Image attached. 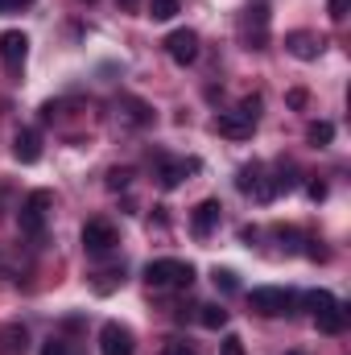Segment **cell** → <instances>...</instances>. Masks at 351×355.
I'll return each mask as SVG.
<instances>
[{
    "label": "cell",
    "mask_w": 351,
    "mask_h": 355,
    "mask_svg": "<svg viewBox=\"0 0 351 355\" xmlns=\"http://www.w3.org/2000/svg\"><path fill=\"white\" fill-rule=\"evenodd\" d=\"M50 190H33L25 202H21V215H17V223H21V236H29V240H42V232H46V215H50Z\"/></svg>",
    "instance_id": "cell-1"
},
{
    "label": "cell",
    "mask_w": 351,
    "mask_h": 355,
    "mask_svg": "<svg viewBox=\"0 0 351 355\" xmlns=\"http://www.w3.org/2000/svg\"><path fill=\"white\" fill-rule=\"evenodd\" d=\"M145 281H149V289H170V285L186 289L194 281V268L186 261H149L145 265Z\"/></svg>",
    "instance_id": "cell-2"
},
{
    "label": "cell",
    "mask_w": 351,
    "mask_h": 355,
    "mask_svg": "<svg viewBox=\"0 0 351 355\" xmlns=\"http://www.w3.org/2000/svg\"><path fill=\"white\" fill-rule=\"evenodd\" d=\"M248 306L264 314V318H281V314H289V306H293V293L289 289H273V285H261V289H252L248 293Z\"/></svg>",
    "instance_id": "cell-3"
},
{
    "label": "cell",
    "mask_w": 351,
    "mask_h": 355,
    "mask_svg": "<svg viewBox=\"0 0 351 355\" xmlns=\"http://www.w3.org/2000/svg\"><path fill=\"white\" fill-rule=\"evenodd\" d=\"M25 58H29V37H25L21 29L0 33V62H4V71H8V75H21Z\"/></svg>",
    "instance_id": "cell-4"
},
{
    "label": "cell",
    "mask_w": 351,
    "mask_h": 355,
    "mask_svg": "<svg viewBox=\"0 0 351 355\" xmlns=\"http://www.w3.org/2000/svg\"><path fill=\"white\" fill-rule=\"evenodd\" d=\"M120 244V236H116V227L108 223V219H87L83 223V248H87L91 257H103V252H112Z\"/></svg>",
    "instance_id": "cell-5"
},
{
    "label": "cell",
    "mask_w": 351,
    "mask_h": 355,
    "mask_svg": "<svg viewBox=\"0 0 351 355\" xmlns=\"http://www.w3.org/2000/svg\"><path fill=\"white\" fill-rule=\"evenodd\" d=\"M166 54L174 58L178 67H190V62L198 58V33H194V29H174V33L166 37Z\"/></svg>",
    "instance_id": "cell-6"
},
{
    "label": "cell",
    "mask_w": 351,
    "mask_h": 355,
    "mask_svg": "<svg viewBox=\"0 0 351 355\" xmlns=\"http://www.w3.org/2000/svg\"><path fill=\"white\" fill-rule=\"evenodd\" d=\"M252 128H257V120H248L240 107H236V112H219V116H215V132H219V137H228V141H244V137H252Z\"/></svg>",
    "instance_id": "cell-7"
},
{
    "label": "cell",
    "mask_w": 351,
    "mask_h": 355,
    "mask_svg": "<svg viewBox=\"0 0 351 355\" xmlns=\"http://www.w3.org/2000/svg\"><path fill=\"white\" fill-rule=\"evenodd\" d=\"M219 215H223L219 198H203V202L194 207V215H190V232H194L198 240H207V236L219 227Z\"/></svg>",
    "instance_id": "cell-8"
},
{
    "label": "cell",
    "mask_w": 351,
    "mask_h": 355,
    "mask_svg": "<svg viewBox=\"0 0 351 355\" xmlns=\"http://www.w3.org/2000/svg\"><path fill=\"white\" fill-rule=\"evenodd\" d=\"M99 352L103 355H132V335H128V327L108 322V327L99 331Z\"/></svg>",
    "instance_id": "cell-9"
},
{
    "label": "cell",
    "mask_w": 351,
    "mask_h": 355,
    "mask_svg": "<svg viewBox=\"0 0 351 355\" xmlns=\"http://www.w3.org/2000/svg\"><path fill=\"white\" fill-rule=\"evenodd\" d=\"M285 50H289L293 58H302V62H314V58L323 54V42H318L314 33H306V29H293V33H285Z\"/></svg>",
    "instance_id": "cell-10"
},
{
    "label": "cell",
    "mask_w": 351,
    "mask_h": 355,
    "mask_svg": "<svg viewBox=\"0 0 351 355\" xmlns=\"http://www.w3.org/2000/svg\"><path fill=\"white\" fill-rule=\"evenodd\" d=\"M12 157H17L21 166H33V162L42 157V137H37V128H21V132L12 137Z\"/></svg>",
    "instance_id": "cell-11"
},
{
    "label": "cell",
    "mask_w": 351,
    "mask_h": 355,
    "mask_svg": "<svg viewBox=\"0 0 351 355\" xmlns=\"http://www.w3.org/2000/svg\"><path fill=\"white\" fill-rule=\"evenodd\" d=\"M244 29H248V46H252V50H264V42H268V8H264V4H252V8H248Z\"/></svg>",
    "instance_id": "cell-12"
},
{
    "label": "cell",
    "mask_w": 351,
    "mask_h": 355,
    "mask_svg": "<svg viewBox=\"0 0 351 355\" xmlns=\"http://www.w3.org/2000/svg\"><path fill=\"white\" fill-rule=\"evenodd\" d=\"M314 327H318L323 335H343V327H348V310H343L339 302H331L327 310L314 314Z\"/></svg>",
    "instance_id": "cell-13"
},
{
    "label": "cell",
    "mask_w": 351,
    "mask_h": 355,
    "mask_svg": "<svg viewBox=\"0 0 351 355\" xmlns=\"http://www.w3.org/2000/svg\"><path fill=\"white\" fill-rule=\"evenodd\" d=\"M190 170H198V162H162V174H157V178H162V186H166V190H174Z\"/></svg>",
    "instance_id": "cell-14"
},
{
    "label": "cell",
    "mask_w": 351,
    "mask_h": 355,
    "mask_svg": "<svg viewBox=\"0 0 351 355\" xmlns=\"http://www.w3.org/2000/svg\"><path fill=\"white\" fill-rule=\"evenodd\" d=\"M0 339H4V355H25L29 352V335H25V327H8Z\"/></svg>",
    "instance_id": "cell-15"
},
{
    "label": "cell",
    "mask_w": 351,
    "mask_h": 355,
    "mask_svg": "<svg viewBox=\"0 0 351 355\" xmlns=\"http://www.w3.org/2000/svg\"><path fill=\"white\" fill-rule=\"evenodd\" d=\"M306 137H310L314 149H327V145L335 141V124H331V120H314V124L306 128Z\"/></svg>",
    "instance_id": "cell-16"
},
{
    "label": "cell",
    "mask_w": 351,
    "mask_h": 355,
    "mask_svg": "<svg viewBox=\"0 0 351 355\" xmlns=\"http://www.w3.org/2000/svg\"><path fill=\"white\" fill-rule=\"evenodd\" d=\"M198 322H203L207 331H219V327H228V310H223V306H203Z\"/></svg>",
    "instance_id": "cell-17"
},
{
    "label": "cell",
    "mask_w": 351,
    "mask_h": 355,
    "mask_svg": "<svg viewBox=\"0 0 351 355\" xmlns=\"http://www.w3.org/2000/svg\"><path fill=\"white\" fill-rule=\"evenodd\" d=\"M178 8H182V0H149V17L153 21H170Z\"/></svg>",
    "instance_id": "cell-18"
},
{
    "label": "cell",
    "mask_w": 351,
    "mask_h": 355,
    "mask_svg": "<svg viewBox=\"0 0 351 355\" xmlns=\"http://www.w3.org/2000/svg\"><path fill=\"white\" fill-rule=\"evenodd\" d=\"M211 277H215V289H223V293H236V289H240V281H236L232 268H215Z\"/></svg>",
    "instance_id": "cell-19"
},
{
    "label": "cell",
    "mask_w": 351,
    "mask_h": 355,
    "mask_svg": "<svg viewBox=\"0 0 351 355\" xmlns=\"http://www.w3.org/2000/svg\"><path fill=\"white\" fill-rule=\"evenodd\" d=\"M128 120H132V124H149V120H153V112H149L145 103H137V99H128Z\"/></svg>",
    "instance_id": "cell-20"
},
{
    "label": "cell",
    "mask_w": 351,
    "mask_h": 355,
    "mask_svg": "<svg viewBox=\"0 0 351 355\" xmlns=\"http://www.w3.org/2000/svg\"><path fill=\"white\" fill-rule=\"evenodd\" d=\"M331 302H335V297H331V293H327V289H314V293H306V306H310V310H314V314H318V310H327V306H331Z\"/></svg>",
    "instance_id": "cell-21"
},
{
    "label": "cell",
    "mask_w": 351,
    "mask_h": 355,
    "mask_svg": "<svg viewBox=\"0 0 351 355\" xmlns=\"http://www.w3.org/2000/svg\"><path fill=\"white\" fill-rule=\"evenodd\" d=\"M128 182H132V170H120V166H116V170H108V186H112V190H124Z\"/></svg>",
    "instance_id": "cell-22"
},
{
    "label": "cell",
    "mask_w": 351,
    "mask_h": 355,
    "mask_svg": "<svg viewBox=\"0 0 351 355\" xmlns=\"http://www.w3.org/2000/svg\"><path fill=\"white\" fill-rule=\"evenodd\" d=\"M219 355H244V339H240V335H223Z\"/></svg>",
    "instance_id": "cell-23"
},
{
    "label": "cell",
    "mask_w": 351,
    "mask_h": 355,
    "mask_svg": "<svg viewBox=\"0 0 351 355\" xmlns=\"http://www.w3.org/2000/svg\"><path fill=\"white\" fill-rule=\"evenodd\" d=\"M42 355H71V347H67L62 339H46V343H42Z\"/></svg>",
    "instance_id": "cell-24"
},
{
    "label": "cell",
    "mask_w": 351,
    "mask_h": 355,
    "mask_svg": "<svg viewBox=\"0 0 351 355\" xmlns=\"http://www.w3.org/2000/svg\"><path fill=\"white\" fill-rule=\"evenodd\" d=\"M285 103H289V107H306V91H302V87H293L289 95H285Z\"/></svg>",
    "instance_id": "cell-25"
},
{
    "label": "cell",
    "mask_w": 351,
    "mask_h": 355,
    "mask_svg": "<svg viewBox=\"0 0 351 355\" xmlns=\"http://www.w3.org/2000/svg\"><path fill=\"white\" fill-rule=\"evenodd\" d=\"M348 17V0H331V21H343Z\"/></svg>",
    "instance_id": "cell-26"
},
{
    "label": "cell",
    "mask_w": 351,
    "mask_h": 355,
    "mask_svg": "<svg viewBox=\"0 0 351 355\" xmlns=\"http://www.w3.org/2000/svg\"><path fill=\"white\" fill-rule=\"evenodd\" d=\"M33 0H0V12H17V8H29Z\"/></svg>",
    "instance_id": "cell-27"
},
{
    "label": "cell",
    "mask_w": 351,
    "mask_h": 355,
    "mask_svg": "<svg viewBox=\"0 0 351 355\" xmlns=\"http://www.w3.org/2000/svg\"><path fill=\"white\" fill-rule=\"evenodd\" d=\"M310 198L323 202V198H327V182H310Z\"/></svg>",
    "instance_id": "cell-28"
},
{
    "label": "cell",
    "mask_w": 351,
    "mask_h": 355,
    "mask_svg": "<svg viewBox=\"0 0 351 355\" xmlns=\"http://www.w3.org/2000/svg\"><path fill=\"white\" fill-rule=\"evenodd\" d=\"M162 355H194V352H190L186 343H170V347H166V352H162Z\"/></svg>",
    "instance_id": "cell-29"
},
{
    "label": "cell",
    "mask_w": 351,
    "mask_h": 355,
    "mask_svg": "<svg viewBox=\"0 0 351 355\" xmlns=\"http://www.w3.org/2000/svg\"><path fill=\"white\" fill-rule=\"evenodd\" d=\"M306 252H310V261H327V248H318L314 240H310V248H306Z\"/></svg>",
    "instance_id": "cell-30"
},
{
    "label": "cell",
    "mask_w": 351,
    "mask_h": 355,
    "mask_svg": "<svg viewBox=\"0 0 351 355\" xmlns=\"http://www.w3.org/2000/svg\"><path fill=\"white\" fill-rule=\"evenodd\" d=\"M116 4H120V8H137L141 0H116Z\"/></svg>",
    "instance_id": "cell-31"
},
{
    "label": "cell",
    "mask_w": 351,
    "mask_h": 355,
    "mask_svg": "<svg viewBox=\"0 0 351 355\" xmlns=\"http://www.w3.org/2000/svg\"><path fill=\"white\" fill-rule=\"evenodd\" d=\"M285 355H302V352H285Z\"/></svg>",
    "instance_id": "cell-32"
}]
</instances>
